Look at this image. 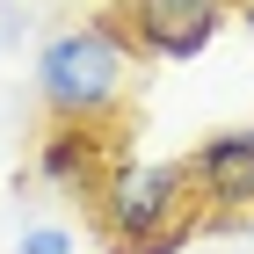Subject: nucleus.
I'll return each instance as SVG.
<instances>
[{
    "mask_svg": "<svg viewBox=\"0 0 254 254\" xmlns=\"http://www.w3.org/2000/svg\"><path fill=\"white\" fill-rule=\"evenodd\" d=\"M124 87H131V29H124V15H95V22H80V29L44 37L37 95L51 109V124L109 131L117 109H124Z\"/></svg>",
    "mask_w": 254,
    "mask_h": 254,
    "instance_id": "obj_1",
    "label": "nucleus"
},
{
    "mask_svg": "<svg viewBox=\"0 0 254 254\" xmlns=\"http://www.w3.org/2000/svg\"><path fill=\"white\" fill-rule=\"evenodd\" d=\"M189 203H196L189 160H117V167H109V182H102V196H95L102 233L124 240V247L189 225V218H196Z\"/></svg>",
    "mask_w": 254,
    "mask_h": 254,
    "instance_id": "obj_2",
    "label": "nucleus"
},
{
    "mask_svg": "<svg viewBox=\"0 0 254 254\" xmlns=\"http://www.w3.org/2000/svg\"><path fill=\"white\" fill-rule=\"evenodd\" d=\"M233 22V0H124V29L145 59H203L218 44V29Z\"/></svg>",
    "mask_w": 254,
    "mask_h": 254,
    "instance_id": "obj_3",
    "label": "nucleus"
},
{
    "mask_svg": "<svg viewBox=\"0 0 254 254\" xmlns=\"http://www.w3.org/2000/svg\"><path fill=\"white\" fill-rule=\"evenodd\" d=\"M189 182H196V203L211 218H247L254 211V124L203 138L189 153Z\"/></svg>",
    "mask_w": 254,
    "mask_h": 254,
    "instance_id": "obj_4",
    "label": "nucleus"
},
{
    "mask_svg": "<svg viewBox=\"0 0 254 254\" xmlns=\"http://www.w3.org/2000/svg\"><path fill=\"white\" fill-rule=\"evenodd\" d=\"M102 145L109 138L102 131H87V124H51L44 131V145H37V175L51 182V189H65V196H102Z\"/></svg>",
    "mask_w": 254,
    "mask_h": 254,
    "instance_id": "obj_5",
    "label": "nucleus"
},
{
    "mask_svg": "<svg viewBox=\"0 0 254 254\" xmlns=\"http://www.w3.org/2000/svg\"><path fill=\"white\" fill-rule=\"evenodd\" d=\"M22 254H73L65 225H22Z\"/></svg>",
    "mask_w": 254,
    "mask_h": 254,
    "instance_id": "obj_6",
    "label": "nucleus"
},
{
    "mask_svg": "<svg viewBox=\"0 0 254 254\" xmlns=\"http://www.w3.org/2000/svg\"><path fill=\"white\" fill-rule=\"evenodd\" d=\"M240 29H247V37H254V0H240Z\"/></svg>",
    "mask_w": 254,
    "mask_h": 254,
    "instance_id": "obj_7",
    "label": "nucleus"
}]
</instances>
